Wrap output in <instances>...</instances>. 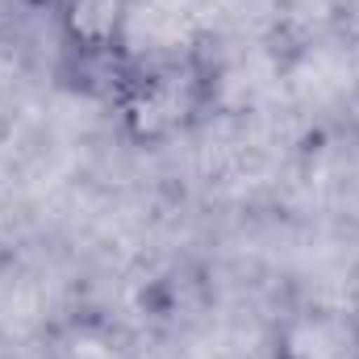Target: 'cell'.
<instances>
[{
	"label": "cell",
	"mask_w": 359,
	"mask_h": 359,
	"mask_svg": "<svg viewBox=\"0 0 359 359\" xmlns=\"http://www.w3.org/2000/svg\"><path fill=\"white\" fill-rule=\"evenodd\" d=\"M196 109V84L176 67L138 72L126 84V117L142 138H163L184 126V117Z\"/></svg>",
	"instance_id": "6da1fadb"
},
{
	"label": "cell",
	"mask_w": 359,
	"mask_h": 359,
	"mask_svg": "<svg viewBox=\"0 0 359 359\" xmlns=\"http://www.w3.org/2000/svg\"><path fill=\"white\" fill-rule=\"evenodd\" d=\"M63 25H67L72 50H80V59H109L113 50H121L130 8H126V0H67Z\"/></svg>",
	"instance_id": "7a4b0ae2"
},
{
	"label": "cell",
	"mask_w": 359,
	"mask_h": 359,
	"mask_svg": "<svg viewBox=\"0 0 359 359\" xmlns=\"http://www.w3.org/2000/svg\"><path fill=\"white\" fill-rule=\"evenodd\" d=\"M280 359H359V334L351 318L313 309L288 326Z\"/></svg>",
	"instance_id": "3957f363"
}]
</instances>
